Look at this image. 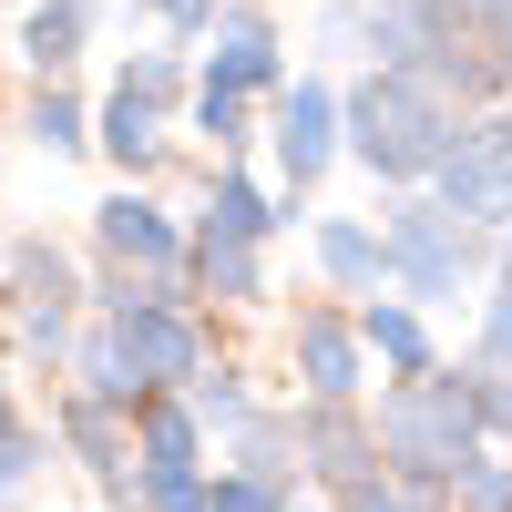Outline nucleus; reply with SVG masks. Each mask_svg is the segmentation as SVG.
Segmentation results:
<instances>
[{"mask_svg":"<svg viewBox=\"0 0 512 512\" xmlns=\"http://www.w3.org/2000/svg\"><path fill=\"white\" fill-rule=\"evenodd\" d=\"M420 195H431L441 216H461L472 236H512V103H502V113H482Z\"/></svg>","mask_w":512,"mask_h":512,"instance_id":"nucleus-4","label":"nucleus"},{"mask_svg":"<svg viewBox=\"0 0 512 512\" xmlns=\"http://www.w3.org/2000/svg\"><path fill=\"white\" fill-rule=\"evenodd\" d=\"M379 246H390V297L400 308H451V297H472L482 277H492V236H472L461 216H441L431 195H390L379 205Z\"/></svg>","mask_w":512,"mask_h":512,"instance_id":"nucleus-3","label":"nucleus"},{"mask_svg":"<svg viewBox=\"0 0 512 512\" xmlns=\"http://www.w3.org/2000/svg\"><path fill=\"white\" fill-rule=\"evenodd\" d=\"M93 144L113 154V175H123V185H144L154 164H164V113H144V103L103 93V113H93Z\"/></svg>","mask_w":512,"mask_h":512,"instance_id":"nucleus-21","label":"nucleus"},{"mask_svg":"<svg viewBox=\"0 0 512 512\" xmlns=\"http://www.w3.org/2000/svg\"><path fill=\"white\" fill-rule=\"evenodd\" d=\"M185 297H216V308H256V297H267V246L185 236Z\"/></svg>","mask_w":512,"mask_h":512,"instance_id":"nucleus-16","label":"nucleus"},{"mask_svg":"<svg viewBox=\"0 0 512 512\" xmlns=\"http://www.w3.org/2000/svg\"><path fill=\"white\" fill-rule=\"evenodd\" d=\"M175 400L195 410V431H216V441H226V431H236V420L256 410V390H246V369H236V359H205V369L185 379V390H175Z\"/></svg>","mask_w":512,"mask_h":512,"instance_id":"nucleus-23","label":"nucleus"},{"mask_svg":"<svg viewBox=\"0 0 512 512\" xmlns=\"http://www.w3.org/2000/svg\"><path fill=\"white\" fill-rule=\"evenodd\" d=\"M287 431H297V482H318L328 502H338V492H359V482H379V451H369V410H328V400H297V410H287Z\"/></svg>","mask_w":512,"mask_h":512,"instance_id":"nucleus-9","label":"nucleus"},{"mask_svg":"<svg viewBox=\"0 0 512 512\" xmlns=\"http://www.w3.org/2000/svg\"><path fill=\"white\" fill-rule=\"evenodd\" d=\"M472 134L431 82H410V72H359L349 93H338V154H359L390 195H420L451 164V144Z\"/></svg>","mask_w":512,"mask_h":512,"instance_id":"nucleus-1","label":"nucleus"},{"mask_svg":"<svg viewBox=\"0 0 512 512\" xmlns=\"http://www.w3.org/2000/svg\"><path fill=\"white\" fill-rule=\"evenodd\" d=\"M287 369H297V400L359 410V390H369V359H359V328H349V308H297V328H287Z\"/></svg>","mask_w":512,"mask_h":512,"instance_id":"nucleus-8","label":"nucleus"},{"mask_svg":"<svg viewBox=\"0 0 512 512\" xmlns=\"http://www.w3.org/2000/svg\"><path fill=\"white\" fill-rule=\"evenodd\" d=\"M185 123L216 144V164H236V154L256 144V103H246V93H226V82H195V93H185Z\"/></svg>","mask_w":512,"mask_h":512,"instance_id":"nucleus-24","label":"nucleus"},{"mask_svg":"<svg viewBox=\"0 0 512 512\" xmlns=\"http://www.w3.org/2000/svg\"><path fill=\"white\" fill-rule=\"evenodd\" d=\"M0 420H11V369H0Z\"/></svg>","mask_w":512,"mask_h":512,"instance_id":"nucleus-36","label":"nucleus"},{"mask_svg":"<svg viewBox=\"0 0 512 512\" xmlns=\"http://www.w3.org/2000/svg\"><path fill=\"white\" fill-rule=\"evenodd\" d=\"M308 256L338 297H390V246L369 216H308Z\"/></svg>","mask_w":512,"mask_h":512,"instance_id":"nucleus-11","label":"nucleus"},{"mask_svg":"<svg viewBox=\"0 0 512 512\" xmlns=\"http://www.w3.org/2000/svg\"><path fill=\"white\" fill-rule=\"evenodd\" d=\"M369 451H379V482H400V492H451V472L472 461V369L441 359L431 379H390L369 410Z\"/></svg>","mask_w":512,"mask_h":512,"instance_id":"nucleus-2","label":"nucleus"},{"mask_svg":"<svg viewBox=\"0 0 512 512\" xmlns=\"http://www.w3.org/2000/svg\"><path fill=\"white\" fill-rule=\"evenodd\" d=\"M31 144L41 154H82V144H93V113H82L72 82H41V93H31Z\"/></svg>","mask_w":512,"mask_h":512,"instance_id":"nucleus-26","label":"nucleus"},{"mask_svg":"<svg viewBox=\"0 0 512 512\" xmlns=\"http://www.w3.org/2000/svg\"><path fill=\"white\" fill-rule=\"evenodd\" d=\"M205 82H226L246 103H277L287 93V52H277V21L256 11V0H216V21H205Z\"/></svg>","mask_w":512,"mask_h":512,"instance_id":"nucleus-10","label":"nucleus"},{"mask_svg":"<svg viewBox=\"0 0 512 512\" xmlns=\"http://www.w3.org/2000/svg\"><path fill=\"white\" fill-rule=\"evenodd\" d=\"M93 492H103V502H113V512H144V482H134V472H103V482H93Z\"/></svg>","mask_w":512,"mask_h":512,"instance_id":"nucleus-35","label":"nucleus"},{"mask_svg":"<svg viewBox=\"0 0 512 512\" xmlns=\"http://www.w3.org/2000/svg\"><path fill=\"white\" fill-rule=\"evenodd\" d=\"M113 338H123V359H134V379L164 400V390H185V379L216 359V338H205V318H195V297H144V308H123V318H103Z\"/></svg>","mask_w":512,"mask_h":512,"instance_id":"nucleus-5","label":"nucleus"},{"mask_svg":"<svg viewBox=\"0 0 512 512\" xmlns=\"http://www.w3.org/2000/svg\"><path fill=\"white\" fill-rule=\"evenodd\" d=\"M52 441L82 461V472H134V420H123V410H103V400H82V390H62L52 400Z\"/></svg>","mask_w":512,"mask_h":512,"instance_id":"nucleus-14","label":"nucleus"},{"mask_svg":"<svg viewBox=\"0 0 512 512\" xmlns=\"http://www.w3.org/2000/svg\"><path fill=\"white\" fill-rule=\"evenodd\" d=\"M349 328H359V359H379L390 379H431V369H441L431 318H420V308H400V297H359V308H349Z\"/></svg>","mask_w":512,"mask_h":512,"instance_id":"nucleus-13","label":"nucleus"},{"mask_svg":"<svg viewBox=\"0 0 512 512\" xmlns=\"http://www.w3.org/2000/svg\"><path fill=\"white\" fill-rule=\"evenodd\" d=\"M41 461H52V431H41V420H0V502H21L31 482H41Z\"/></svg>","mask_w":512,"mask_h":512,"instance_id":"nucleus-28","label":"nucleus"},{"mask_svg":"<svg viewBox=\"0 0 512 512\" xmlns=\"http://www.w3.org/2000/svg\"><path fill=\"white\" fill-rule=\"evenodd\" d=\"M441 512H512V451H472V461L451 472Z\"/></svg>","mask_w":512,"mask_h":512,"instance_id":"nucleus-27","label":"nucleus"},{"mask_svg":"<svg viewBox=\"0 0 512 512\" xmlns=\"http://www.w3.org/2000/svg\"><path fill=\"white\" fill-rule=\"evenodd\" d=\"M297 492H267V482H246V472H216L205 461V512H287Z\"/></svg>","mask_w":512,"mask_h":512,"instance_id":"nucleus-31","label":"nucleus"},{"mask_svg":"<svg viewBox=\"0 0 512 512\" xmlns=\"http://www.w3.org/2000/svg\"><path fill=\"white\" fill-rule=\"evenodd\" d=\"M287 512H328V502H287Z\"/></svg>","mask_w":512,"mask_h":512,"instance_id":"nucleus-37","label":"nucleus"},{"mask_svg":"<svg viewBox=\"0 0 512 512\" xmlns=\"http://www.w3.org/2000/svg\"><path fill=\"white\" fill-rule=\"evenodd\" d=\"M308 205H287V195H267L256 175H236V164H216V185H205V216H195V236H226V246H267L277 226H297Z\"/></svg>","mask_w":512,"mask_h":512,"instance_id":"nucleus-12","label":"nucleus"},{"mask_svg":"<svg viewBox=\"0 0 512 512\" xmlns=\"http://www.w3.org/2000/svg\"><path fill=\"white\" fill-rule=\"evenodd\" d=\"M216 472H246V482H267V492H297V431H287V410H246L236 431H226Z\"/></svg>","mask_w":512,"mask_h":512,"instance_id":"nucleus-19","label":"nucleus"},{"mask_svg":"<svg viewBox=\"0 0 512 512\" xmlns=\"http://www.w3.org/2000/svg\"><path fill=\"white\" fill-rule=\"evenodd\" d=\"M144 512H205V472H154L144 482Z\"/></svg>","mask_w":512,"mask_h":512,"instance_id":"nucleus-34","label":"nucleus"},{"mask_svg":"<svg viewBox=\"0 0 512 512\" xmlns=\"http://www.w3.org/2000/svg\"><path fill=\"white\" fill-rule=\"evenodd\" d=\"M154 472H205V431L175 390L134 410V482H154Z\"/></svg>","mask_w":512,"mask_h":512,"instance_id":"nucleus-18","label":"nucleus"},{"mask_svg":"<svg viewBox=\"0 0 512 512\" xmlns=\"http://www.w3.org/2000/svg\"><path fill=\"white\" fill-rule=\"evenodd\" d=\"M123 103H144V113H175L185 103V52L175 41H154V52H123V82H113Z\"/></svg>","mask_w":512,"mask_h":512,"instance_id":"nucleus-25","label":"nucleus"},{"mask_svg":"<svg viewBox=\"0 0 512 512\" xmlns=\"http://www.w3.org/2000/svg\"><path fill=\"white\" fill-rule=\"evenodd\" d=\"M93 11H103V0H31V21H21V62H31L41 82H62V72L82 62V41H93Z\"/></svg>","mask_w":512,"mask_h":512,"instance_id":"nucleus-20","label":"nucleus"},{"mask_svg":"<svg viewBox=\"0 0 512 512\" xmlns=\"http://www.w3.org/2000/svg\"><path fill=\"white\" fill-rule=\"evenodd\" d=\"M461 369H472V359H461ZM472 441L512 451V379H492V369H472Z\"/></svg>","mask_w":512,"mask_h":512,"instance_id":"nucleus-30","label":"nucleus"},{"mask_svg":"<svg viewBox=\"0 0 512 512\" xmlns=\"http://www.w3.org/2000/svg\"><path fill=\"white\" fill-rule=\"evenodd\" d=\"M93 246H103V267H134V277H175L185 287V226L164 216L144 185H113L93 205Z\"/></svg>","mask_w":512,"mask_h":512,"instance_id":"nucleus-7","label":"nucleus"},{"mask_svg":"<svg viewBox=\"0 0 512 512\" xmlns=\"http://www.w3.org/2000/svg\"><path fill=\"white\" fill-rule=\"evenodd\" d=\"M0 308H82V277L52 236H11L0 256Z\"/></svg>","mask_w":512,"mask_h":512,"instance_id":"nucleus-17","label":"nucleus"},{"mask_svg":"<svg viewBox=\"0 0 512 512\" xmlns=\"http://www.w3.org/2000/svg\"><path fill=\"white\" fill-rule=\"evenodd\" d=\"M267 144H277L287 205H308V185L338 164V82H328V72H297L287 93H277V123H267Z\"/></svg>","mask_w":512,"mask_h":512,"instance_id":"nucleus-6","label":"nucleus"},{"mask_svg":"<svg viewBox=\"0 0 512 512\" xmlns=\"http://www.w3.org/2000/svg\"><path fill=\"white\" fill-rule=\"evenodd\" d=\"M328 512H441L431 492H400V482H359V492H338Z\"/></svg>","mask_w":512,"mask_h":512,"instance_id":"nucleus-32","label":"nucleus"},{"mask_svg":"<svg viewBox=\"0 0 512 512\" xmlns=\"http://www.w3.org/2000/svg\"><path fill=\"white\" fill-rule=\"evenodd\" d=\"M11 328H21V359L31 369H62L72 359V308H11Z\"/></svg>","mask_w":512,"mask_h":512,"instance_id":"nucleus-29","label":"nucleus"},{"mask_svg":"<svg viewBox=\"0 0 512 512\" xmlns=\"http://www.w3.org/2000/svg\"><path fill=\"white\" fill-rule=\"evenodd\" d=\"M134 11H154V21H164V41L185 52V41H205V21H216V0H134Z\"/></svg>","mask_w":512,"mask_h":512,"instance_id":"nucleus-33","label":"nucleus"},{"mask_svg":"<svg viewBox=\"0 0 512 512\" xmlns=\"http://www.w3.org/2000/svg\"><path fill=\"white\" fill-rule=\"evenodd\" d=\"M62 379H72V390L82 400H103V410H123V420H134L154 390H144V379H134V359H123V338L93 318V328H72V359H62Z\"/></svg>","mask_w":512,"mask_h":512,"instance_id":"nucleus-15","label":"nucleus"},{"mask_svg":"<svg viewBox=\"0 0 512 512\" xmlns=\"http://www.w3.org/2000/svg\"><path fill=\"white\" fill-rule=\"evenodd\" d=\"M472 369L512 379V236H492V277H482V328H472Z\"/></svg>","mask_w":512,"mask_h":512,"instance_id":"nucleus-22","label":"nucleus"}]
</instances>
